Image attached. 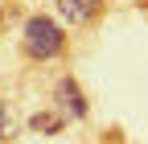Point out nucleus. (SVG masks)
I'll use <instances>...</instances> for the list:
<instances>
[{
    "label": "nucleus",
    "instance_id": "f257e3e1",
    "mask_svg": "<svg viewBox=\"0 0 148 144\" xmlns=\"http://www.w3.org/2000/svg\"><path fill=\"white\" fill-rule=\"evenodd\" d=\"M21 45L33 62H53L66 53V29L45 12H33L25 21V33H21Z\"/></svg>",
    "mask_w": 148,
    "mask_h": 144
},
{
    "label": "nucleus",
    "instance_id": "f03ea898",
    "mask_svg": "<svg viewBox=\"0 0 148 144\" xmlns=\"http://www.w3.org/2000/svg\"><path fill=\"white\" fill-rule=\"evenodd\" d=\"M53 103H58V111H62V115H70V119H86V95H82L78 78L62 74L58 86H53Z\"/></svg>",
    "mask_w": 148,
    "mask_h": 144
},
{
    "label": "nucleus",
    "instance_id": "7ed1b4c3",
    "mask_svg": "<svg viewBox=\"0 0 148 144\" xmlns=\"http://www.w3.org/2000/svg\"><path fill=\"white\" fill-rule=\"evenodd\" d=\"M103 8H107V0H58L62 21H70V25H90V21H99Z\"/></svg>",
    "mask_w": 148,
    "mask_h": 144
},
{
    "label": "nucleus",
    "instance_id": "20e7f679",
    "mask_svg": "<svg viewBox=\"0 0 148 144\" xmlns=\"http://www.w3.org/2000/svg\"><path fill=\"white\" fill-rule=\"evenodd\" d=\"M62 123H66V115L58 111V115H33L29 128H33V132H62Z\"/></svg>",
    "mask_w": 148,
    "mask_h": 144
},
{
    "label": "nucleus",
    "instance_id": "39448f33",
    "mask_svg": "<svg viewBox=\"0 0 148 144\" xmlns=\"http://www.w3.org/2000/svg\"><path fill=\"white\" fill-rule=\"evenodd\" d=\"M8 132H12V111H8L4 103H0V140H4Z\"/></svg>",
    "mask_w": 148,
    "mask_h": 144
}]
</instances>
